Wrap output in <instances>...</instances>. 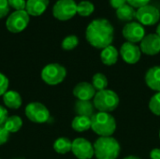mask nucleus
Listing matches in <instances>:
<instances>
[{"mask_svg":"<svg viewBox=\"0 0 160 159\" xmlns=\"http://www.w3.org/2000/svg\"><path fill=\"white\" fill-rule=\"evenodd\" d=\"M8 88V79L2 73H0V96H3Z\"/></svg>","mask_w":160,"mask_h":159,"instance_id":"nucleus-29","label":"nucleus"},{"mask_svg":"<svg viewBox=\"0 0 160 159\" xmlns=\"http://www.w3.org/2000/svg\"><path fill=\"white\" fill-rule=\"evenodd\" d=\"M74 110L77 115L86 116L90 118L96 113V108L91 100H77L74 106Z\"/></svg>","mask_w":160,"mask_h":159,"instance_id":"nucleus-17","label":"nucleus"},{"mask_svg":"<svg viewBox=\"0 0 160 159\" xmlns=\"http://www.w3.org/2000/svg\"><path fill=\"white\" fill-rule=\"evenodd\" d=\"M12 159H24V158H22V157H15V158H12Z\"/></svg>","mask_w":160,"mask_h":159,"instance_id":"nucleus-38","label":"nucleus"},{"mask_svg":"<svg viewBox=\"0 0 160 159\" xmlns=\"http://www.w3.org/2000/svg\"><path fill=\"white\" fill-rule=\"evenodd\" d=\"M0 159H1V158H0Z\"/></svg>","mask_w":160,"mask_h":159,"instance_id":"nucleus-40","label":"nucleus"},{"mask_svg":"<svg viewBox=\"0 0 160 159\" xmlns=\"http://www.w3.org/2000/svg\"><path fill=\"white\" fill-rule=\"evenodd\" d=\"M85 37L91 46L103 50L112 45L113 41V26L107 19H95L88 24L85 31Z\"/></svg>","mask_w":160,"mask_h":159,"instance_id":"nucleus-1","label":"nucleus"},{"mask_svg":"<svg viewBox=\"0 0 160 159\" xmlns=\"http://www.w3.org/2000/svg\"><path fill=\"white\" fill-rule=\"evenodd\" d=\"M52 14L59 21H68L77 14V4L74 0H58L52 7Z\"/></svg>","mask_w":160,"mask_h":159,"instance_id":"nucleus-6","label":"nucleus"},{"mask_svg":"<svg viewBox=\"0 0 160 159\" xmlns=\"http://www.w3.org/2000/svg\"><path fill=\"white\" fill-rule=\"evenodd\" d=\"M122 34L128 42L136 44L138 42H141L145 37V29L143 25L140 22H130L124 26Z\"/></svg>","mask_w":160,"mask_h":159,"instance_id":"nucleus-11","label":"nucleus"},{"mask_svg":"<svg viewBox=\"0 0 160 159\" xmlns=\"http://www.w3.org/2000/svg\"><path fill=\"white\" fill-rule=\"evenodd\" d=\"M72 128L77 132H84L91 128V118L77 115L71 123Z\"/></svg>","mask_w":160,"mask_h":159,"instance_id":"nucleus-21","label":"nucleus"},{"mask_svg":"<svg viewBox=\"0 0 160 159\" xmlns=\"http://www.w3.org/2000/svg\"><path fill=\"white\" fill-rule=\"evenodd\" d=\"M71 152L78 159H91L95 156L93 144L83 138H78L72 142Z\"/></svg>","mask_w":160,"mask_h":159,"instance_id":"nucleus-10","label":"nucleus"},{"mask_svg":"<svg viewBox=\"0 0 160 159\" xmlns=\"http://www.w3.org/2000/svg\"><path fill=\"white\" fill-rule=\"evenodd\" d=\"M9 5L8 0H0V19L7 16L9 12Z\"/></svg>","mask_w":160,"mask_h":159,"instance_id":"nucleus-30","label":"nucleus"},{"mask_svg":"<svg viewBox=\"0 0 160 159\" xmlns=\"http://www.w3.org/2000/svg\"><path fill=\"white\" fill-rule=\"evenodd\" d=\"M108 83V79L103 73H96L92 78V85L97 92L107 89Z\"/></svg>","mask_w":160,"mask_h":159,"instance_id":"nucleus-24","label":"nucleus"},{"mask_svg":"<svg viewBox=\"0 0 160 159\" xmlns=\"http://www.w3.org/2000/svg\"><path fill=\"white\" fill-rule=\"evenodd\" d=\"M116 127L115 118L109 112H98L91 117V129L99 137H112Z\"/></svg>","mask_w":160,"mask_h":159,"instance_id":"nucleus-2","label":"nucleus"},{"mask_svg":"<svg viewBox=\"0 0 160 159\" xmlns=\"http://www.w3.org/2000/svg\"><path fill=\"white\" fill-rule=\"evenodd\" d=\"M156 34L160 37V22H159V24L158 25V27H157V33H156Z\"/></svg>","mask_w":160,"mask_h":159,"instance_id":"nucleus-37","label":"nucleus"},{"mask_svg":"<svg viewBox=\"0 0 160 159\" xmlns=\"http://www.w3.org/2000/svg\"><path fill=\"white\" fill-rule=\"evenodd\" d=\"M3 101L5 106L14 110L19 109L22 103V97L16 91H7L3 95Z\"/></svg>","mask_w":160,"mask_h":159,"instance_id":"nucleus-19","label":"nucleus"},{"mask_svg":"<svg viewBox=\"0 0 160 159\" xmlns=\"http://www.w3.org/2000/svg\"><path fill=\"white\" fill-rule=\"evenodd\" d=\"M150 159H160V148H155L150 152Z\"/></svg>","mask_w":160,"mask_h":159,"instance_id":"nucleus-35","label":"nucleus"},{"mask_svg":"<svg viewBox=\"0 0 160 159\" xmlns=\"http://www.w3.org/2000/svg\"><path fill=\"white\" fill-rule=\"evenodd\" d=\"M135 18L142 25H154L160 19V10L153 5H146L136 10Z\"/></svg>","mask_w":160,"mask_h":159,"instance_id":"nucleus-9","label":"nucleus"},{"mask_svg":"<svg viewBox=\"0 0 160 159\" xmlns=\"http://www.w3.org/2000/svg\"><path fill=\"white\" fill-rule=\"evenodd\" d=\"M95 10V6L90 1H82L79 4H77V13L82 17L90 16Z\"/></svg>","mask_w":160,"mask_h":159,"instance_id":"nucleus-25","label":"nucleus"},{"mask_svg":"<svg viewBox=\"0 0 160 159\" xmlns=\"http://www.w3.org/2000/svg\"><path fill=\"white\" fill-rule=\"evenodd\" d=\"M128 4L133 7L134 8H140L146 5H149L150 0H127Z\"/></svg>","mask_w":160,"mask_h":159,"instance_id":"nucleus-31","label":"nucleus"},{"mask_svg":"<svg viewBox=\"0 0 160 159\" xmlns=\"http://www.w3.org/2000/svg\"><path fill=\"white\" fill-rule=\"evenodd\" d=\"M118 95L110 89H105L96 93L93 98V104L98 112H111L117 109L119 105Z\"/></svg>","mask_w":160,"mask_h":159,"instance_id":"nucleus-4","label":"nucleus"},{"mask_svg":"<svg viewBox=\"0 0 160 159\" xmlns=\"http://www.w3.org/2000/svg\"><path fill=\"white\" fill-rule=\"evenodd\" d=\"M159 139H160V131H159Z\"/></svg>","mask_w":160,"mask_h":159,"instance_id":"nucleus-39","label":"nucleus"},{"mask_svg":"<svg viewBox=\"0 0 160 159\" xmlns=\"http://www.w3.org/2000/svg\"><path fill=\"white\" fill-rule=\"evenodd\" d=\"M123 159H141L138 157H135V156H128V157H126L125 158Z\"/></svg>","mask_w":160,"mask_h":159,"instance_id":"nucleus-36","label":"nucleus"},{"mask_svg":"<svg viewBox=\"0 0 160 159\" xmlns=\"http://www.w3.org/2000/svg\"><path fill=\"white\" fill-rule=\"evenodd\" d=\"M8 137H9V133L5 129L3 126H0V145L6 143L8 140Z\"/></svg>","mask_w":160,"mask_h":159,"instance_id":"nucleus-32","label":"nucleus"},{"mask_svg":"<svg viewBox=\"0 0 160 159\" xmlns=\"http://www.w3.org/2000/svg\"><path fill=\"white\" fill-rule=\"evenodd\" d=\"M144 80L150 89L160 92V66L150 67L145 73Z\"/></svg>","mask_w":160,"mask_h":159,"instance_id":"nucleus-15","label":"nucleus"},{"mask_svg":"<svg viewBox=\"0 0 160 159\" xmlns=\"http://www.w3.org/2000/svg\"><path fill=\"white\" fill-rule=\"evenodd\" d=\"M8 111L4 106L0 105V126H3L8 119Z\"/></svg>","mask_w":160,"mask_h":159,"instance_id":"nucleus-33","label":"nucleus"},{"mask_svg":"<svg viewBox=\"0 0 160 159\" xmlns=\"http://www.w3.org/2000/svg\"><path fill=\"white\" fill-rule=\"evenodd\" d=\"M97 91L93 87L92 83L82 82H79L73 89V95L78 100H91L94 98Z\"/></svg>","mask_w":160,"mask_h":159,"instance_id":"nucleus-14","label":"nucleus"},{"mask_svg":"<svg viewBox=\"0 0 160 159\" xmlns=\"http://www.w3.org/2000/svg\"><path fill=\"white\" fill-rule=\"evenodd\" d=\"M29 14L26 10H15L6 21V27L11 33L23 31L29 23Z\"/></svg>","mask_w":160,"mask_h":159,"instance_id":"nucleus-7","label":"nucleus"},{"mask_svg":"<svg viewBox=\"0 0 160 159\" xmlns=\"http://www.w3.org/2000/svg\"><path fill=\"white\" fill-rule=\"evenodd\" d=\"M128 2L127 0H110V4L111 6L115 8V9H118L119 7H121L122 6L126 5Z\"/></svg>","mask_w":160,"mask_h":159,"instance_id":"nucleus-34","label":"nucleus"},{"mask_svg":"<svg viewBox=\"0 0 160 159\" xmlns=\"http://www.w3.org/2000/svg\"><path fill=\"white\" fill-rule=\"evenodd\" d=\"M118 55L119 52L117 51V49L112 46L110 45L106 48H104L101 52H100V59L102 61V63L106 66H113L117 63L118 60Z\"/></svg>","mask_w":160,"mask_h":159,"instance_id":"nucleus-18","label":"nucleus"},{"mask_svg":"<svg viewBox=\"0 0 160 159\" xmlns=\"http://www.w3.org/2000/svg\"><path fill=\"white\" fill-rule=\"evenodd\" d=\"M93 146L97 159H116L121 151L118 141L113 137H99Z\"/></svg>","mask_w":160,"mask_h":159,"instance_id":"nucleus-3","label":"nucleus"},{"mask_svg":"<svg viewBox=\"0 0 160 159\" xmlns=\"http://www.w3.org/2000/svg\"><path fill=\"white\" fill-rule=\"evenodd\" d=\"M72 148V142L68 138H59L53 143V149L56 153L60 155H65L71 151Z\"/></svg>","mask_w":160,"mask_h":159,"instance_id":"nucleus-22","label":"nucleus"},{"mask_svg":"<svg viewBox=\"0 0 160 159\" xmlns=\"http://www.w3.org/2000/svg\"><path fill=\"white\" fill-rule=\"evenodd\" d=\"M25 115L33 123L43 124L49 120L50 112L42 103L32 102L25 107Z\"/></svg>","mask_w":160,"mask_h":159,"instance_id":"nucleus-8","label":"nucleus"},{"mask_svg":"<svg viewBox=\"0 0 160 159\" xmlns=\"http://www.w3.org/2000/svg\"><path fill=\"white\" fill-rule=\"evenodd\" d=\"M120 55L126 63L129 65H134L140 61L142 51L138 45L127 41L123 43L120 48Z\"/></svg>","mask_w":160,"mask_h":159,"instance_id":"nucleus-12","label":"nucleus"},{"mask_svg":"<svg viewBox=\"0 0 160 159\" xmlns=\"http://www.w3.org/2000/svg\"><path fill=\"white\" fill-rule=\"evenodd\" d=\"M10 7L15 10H25L26 1L25 0H8Z\"/></svg>","mask_w":160,"mask_h":159,"instance_id":"nucleus-28","label":"nucleus"},{"mask_svg":"<svg viewBox=\"0 0 160 159\" xmlns=\"http://www.w3.org/2000/svg\"><path fill=\"white\" fill-rule=\"evenodd\" d=\"M140 49L146 55H157L160 52V37L157 34L145 35L141 41Z\"/></svg>","mask_w":160,"mask_h":159,"instance_id":"nucleus-13","label":"nucleus"},{"mask_svg":"<svg viewBox=\"0 0 160 159\" xmlns=\"http://www.w3.org/2000/svg\"><path fill=\"white\" fill-rule=\"evenodd\" d=\"M22 126V121L17 115H12L8 117L7 121L3 125V127L8 133H15L19 131Z\"/></svg>","mask_w":160,"mask_h":159,"instance_id":"nucleus-23","label":"nucleus"},{"mask_svg":"<svg viewBox=\"0 0 160 159\" xmlns=\"http://www.w3.org/2000/svg\"><path fill=\"white\" fill-rule=\"evenodd\" d=\"M49 0H27L25 10L29 15L39 16L48 7Z\"/></svg>","mask_w":160,"mask_h":159,"instance_id":"nucleus-16","label":"nucleus"},{"mask_svg":"<svg viewBox=\"0 0 160 159\" xmlns=\"http://www.w3.org/2000/svg\"><path fill=\"white\" fill-rule=\"evenodd\" d=\"M67 76L66 68L56 63L49 64L41 71V79L49 85H57L61 83Z\"/></svg>","mask_w":160,"mask_h":159,"instance_id":"nucleus-5","label":"nucleus"},{"mask_svg":"<svg viewBox=\"0 0 160 159\" xmlns=\"http://www.w3.org/2000/svg\"><path fill=\"white\" fill-rule=\"evenodd\" d=\"M149 109L157 116H160V92L155 94L149 101Z\"/></svg>","mask_w":160,"mask_h":159,"instance_id":"nucleus-27","label":"nucleus"},{"mask_svg":"<svg viewBox=\"0 0 160 159\" xmlns=\"http://www.w3.org/2000/svg\"><path fill=\"white\" fill-rule=\"evenodd\" d=\"M116 16L120 21L130 22L136 16V9L127 3L126 5L116 9Z\"/></svg>","mask_w":160,"mask_h":159,"instance_id":"nucleus-20","label":"nucleus"},{"mask_svg":"<svg viewBox=\"0 0 160 159\" xmlns=\"http://www.w3.org/2000/svg\"><path fill=\"white\" fill-rule=\"evenodd\" d=\"M78 44H79V38L74 35H70L63 39L62 48L66 51H71L75 49L78 46Z\"/></svg>","mask_w":160,"mask_h":159,"instance_id":"nucleus-26","label":"nucleus"}]
</instances>
